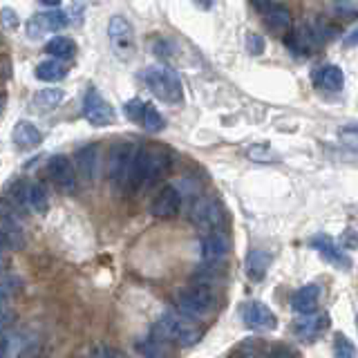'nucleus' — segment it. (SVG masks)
<instances>
[{
  "mask_svg": "<svg viewBox=\"0 0 358 358\" xmlns=\"http://www.w3.org/2000/svg\"><path fill=\"white\" fill-rule=\"evenodd\" d=\"M260 358H294V356H291L289 352H285V350H275V352H268V354H264Z\"/></svg>",
  "mask_w": 358,
  "mask_h": 358,
  "instance_id": "4c0bfd02",
  "label": "nucleus"
},
{
  "mask_svg": "<svg viewBox=\"0 0 358 358\" xmlns=\"http://www.w3.org/2000/svg\"><path fill=\"white\" fill-rule=\"evenodd\" d=\"M7 249V246H5V242H3V238H0V253H3Z\"/></svg>",
  "mask_w": 358,
  "mask_h": 358,
  "instance_id": "c03bdc74",
  "label": "nucleus"
},
{
  "mask_svg": "<svg viewBox=\"0 0 358 358\" xmlns=\"http://www.w3.org/2000/svg\"><path fill=\"white\" fill-rule=\"evenodd\" d=\"M320 43V34L313 31L311 27H300L291 34L289 38V48L296 50V52H302V54H311L313 50L318 48Z\"/></svg>",
  "mask_w": 358,
  "mask_h": 358,
  "instance_id": "a211bd4d",
  "label": "nucleus"
},
{
  "mask_svg": "<svg viewBox=\"0 0 358 358\" xmlns=\"http://www.w3.org/2000/svg\"><path fill=\"white\" fill-rule=\"evenodd\" d=\"M262 20L268 29H275V31H285L291 25V14L285 5H280L278 0H271V3H262Z\"/></svg>",
  "mask_w": 358,
  "mask_h": 358,
  "instance_id": "dca6fc26",
  "label": "nucleus"
},
{
  "mask_svg": "<svg viewBox=\"0 0 358 358\" xmlns=\"http://www.w3.org/2000/svg\"><path fill=\"white\" fill-rule=\"evenodd\" d=\"M67 27V14L61 9H52V11H43L27 20V36L29 38H41L43 34H52V31H61Z\"/></svg>",
  "mask_w": 358,
  "mask_h": 358,
  "instance_id": "1a4fd4ad",
  "label": "nucleus"
},
{
  "mask_svg": "<svg viewBox=\"0 0 358 358\" xmlns=\"http://www.w3.org/2000/svg\"><path fill=\"white\" fill-rule=\"evenodd\" d=\"M175 307L188 320H199V318H206L213 311V307H215V296H213V291L204 285L184 287L175 294Z\"/></svg>",
  "mask_w": 358,
  "mask_h": 358,
  "instance_id": "f03ea898",
  "label": "nucleus"
},
{
  "mask_svg": "<svg viewBox=\"0 0 358 358\" xmlns=\"http://www.w3.org/2000/svg\"><path fill=\"white\" fill-rule=\"evenodd\" d=\"M179 208H182V195H179V190L175 186L162 188L159 193H157V197L152 199V204H150V213L155 217H159V220L175 217L179 213Z\"/></svg>",
  "mask_w": 358,
  "mask_h": 358,
  "instance_id": "9b49d317",
  "label": "nucleus"
},
{
  "mask_svg": "<svg viewBox=\"0 0 358 358\" xmlns=\"http://www.w3.org/2000/svg\"><path fill=\"white\" fill-rule=\"evenodd\" d=\"M0 20H3V25H5L7 29H16V27L20 25L18 14H16L14 9H9V7H5L3 11H0Z\"/></svg>",
  "mask_w": 358,
  "mask_h": 358,
  "instance_id": "72a5a7b5",
  "label": "nucleus"
},
{
  "mask_svg": "<svg viewBox=\"0 0 358 358\" xmlns=\"http://www.w3.org/2000/svg\"><path fill=\"white\" fill-rule=\"evenodd\" d=\"M268 266H271V253H266L262 249H253L249 257H246V275H249V280H253V282L264 280Z\"/></svg>",
  "mask_w": 358,
  "mask_h": 358,
  "instance_id": "f3484780",
  "label": "nucleus"
},
{
  "mask_svg": "<svg viewBox=\"0 0 358 358\" xmlns=\"http://www.w3.org/2000/svg\"><path fill=\"white\" fill-rule=\"evenodd\" d=\"M249 159L268 164V162L275 159V152L268 148V145H253V148H249Z\"/></svg>",
  "mask_w": 358,
  "mask_h": 358,
  "instance_id": "2f4dec72",
  "label": "nucleus"
},
{
  "mask_svg": "<svg viewBox=\"0 0 358 358\" xmlns=\"http://www.w3.org/2000/svg\"><path fill=\"white\" fill-rule=\"evenodd\" d=\"M227 253H229V240L224 238L222 233L210 231L199 240V257L206 264H215V262L224 260Z\"/></svg>",
  "mask_w": 358,
  "mask_h": 358,
  "instance_id": "f8f14e48",
  "label": "nucleus"
},
{
  "mask_svg": "<svg viewBox=\"0 0 358 358\" xmlns=\"http://www.w3.org/2000/svg\"><path fill=\"white\" fill-rule=\"evenodd\" d=\"M343 81H345V76L341 72V67H336V65H324L316 74V83L324 90H329V92H338L343 87Z\"/></svg>",
  "mask_w": 358,
  "mask_h": 358,
  "instance_id": "393cba45",
  "label": "nucleus"
},
{
  "mask_svg": "<svg viewBox=\"0 0 358 358\" xmlns=\"http://www.w3.org/2000/svg\"><path fill=\"white\" fill-rule=\"evenodd\" d=\"M143 110H145V103L141 99H130L123 103V115H126L130 121L139 123V126H141V119H143Z\"/></svg>",
  "mask_w": 358,
  "mask_h": 358,
  "instance_id": "c756f323",
  "label": "nucleus"
},
{
  "mask_svg": "<svg viewBox=\"0 0 358 358\" xmlns=\"http://www.w3.org/2000/svg\"><path fill=\"white\" fill-rule=\"evenodd\" d=\"M7 347H9L7 338H5L3 334H0V358H7Z\"/></svg>",
  "mask_w": 358,
  "mask_h": 358,
  "instance_id": "ea45409f",
  "label": "nucleus"
},
{
  "mask_svg": "<svg viewBox=\"0 0 358 358\" xmlns=\"http://www.w3.org/2000/svg\"><path fill=\"white\" fill-rule=\"evenodd\" d=\"M152 334L168 341L171 345H193L199 336V331L188 322V318L177 316V313H164L152 324Z\"/></svg>",
  "mask_w": 358,
  "mask_h": 358,
  "instance_id": "7ed1b4c3",
  "label": "nucleus"
},
{
  "mask_svg": "<svg viewBox=\"0 0 358 358\" xmlns=\"http://www.w3.org/2000/svg\"><path fill=\"white\" fill-rule=\"evenodd\" d=\"M242 320L253 331H273L278 327L275 313L264 302H249L242 311Z\"/></svg>",
  "mask_w": 358,
  "mask_h": 358,
  "instance_id": "9d476101",
  "label": "nucleus"
},
{
  "mask_svg": "<svg viewBox=\"0 0 358 358\" xmlns=\"http://www.w3.org/2000/svg\"><path fill=\"white\" fill-rule=\"evenodd\" d=\"M65 99V92L59 87H50V90H41L31 96V110L36 112H50L54 108H59V103Z\"/></svg>",
  "mask_w": 358,
  "mask_h": 358,
  "instance_id": "4be33fe9",
  "label": "nucleus"
},
{
  "mask_svg": "<svg viewBox=\"0 0 358 358\" xmlns=\"http://www.w3.org/2000/svg\"><path fill=\"white\" fill-rule=\"evenodd\" d=\"M48 175L52 184L61 190L63 195H72L76 190V171L72 162L65 155H54L48 162Z\"/></svg>",
  "mask_w": 358,
  "mask_h": 358,
  "instance_id": "0eeeda50",
  "label": "nucleus"
},
{
  "mask_svg": "<svg viewBox=\"0 0 358 358\" xmlns=\"http://www.w3.org/2000/svg\"><path fill=\"white\" fill-rule=\"evenodd\" d=\"M11 141H14V145L18 150H34L41 145L43 134L36 126H34V123L18 121L14 126V130H11Z\"/></svg>",
  "mask_w": 358,
  "mask_h": 358,
  "instance_id": "2eb2a0df",
  "label": "nucleus"
},
{
  "mask_svg": "<svg viewBox=\"0 0 358 358\" xmlns=\"http://www.w3.org/2000/svg\"><path fill=\"white\" fill-rule=\"evenodd\" d=\"M112 358H128V356L121 354V352H112Z\"/></svg>",
  "mask_w": 358,
  "mask_h": 358,
  "instance_id": "37998d69",
  "label": "nucleus"
},
{
  "mask_svg": "<svg viewBox=\"0 0 358 358\" xmlns=\"http://www.w3.org/2000/svg\"><path fill=\"white\" fill-rule=\"evenodd\" d=\"M137 150H139V145H134V143H117L115 148L110 150L108 171H110V182L117 188H128Z\"/></svg>",
  "mask_w": 358,
  "mask_h": 358,
  "instance_id": "20e7f679",
  "label": "nucleus"
},
{
  "mask_svg": "<svg viewBox=\"0 0 358 358\" xmlns=\"http://www.w3.org/2000/svg\"><path fill=\"white\" fill-rule=\"evenodd\" d=\"M38 81H45V83H59L67 76V67L65 63H61L59 59H48V61H41L36 65V70H34Z\"/></svg>",
  "mask_w": 358,
  "mask_h": 358,
  "instance_id": "412c9836",
  "label": "nucleus"
},
{
  "mask_svg": "<svg viewBox=\"0 0 358 358\" xmlns=\"http://www.w3.org/2000/svg\"><path fill=\"white\" fill-rule=\"evenodd\" d=\"M143 78H145V83H148L150 92L159 101H164V103L179 106L184 101V87L173 67L152 65L143 72Z\"/></svg>",
  "mask_w": 358,
  "mask_h": 358,
  "instance_id": "f257e3e1",
  "label": "nucleus"
},
{
  "mask_svg": "<svg viewBox=\"0 0 358 358\" xmlns=\"http://www.w3.org/2000/svg\"><path fill=\"white\" fill-rule=\"evenodd\" d=\"M148 166H150V150L148 148H139L137 157H134L130 182H128L130 190H137V188L145 186V179H148Z\"/></svg>",
  "mask_w": 358,
  "mask_h": 358,
  "instance_id": "6ab92c4d",
  "label": "nucleus"
},
{
  "mask_svg": "<svg viewBox=\"0 0 358 358\" xmlns=\"http://www.w3.org/2000/svg\"><path fill=\"white\" fill-rule=\"evenodd\" d=\"M341 143L347 145V148L358 150V123H352V126H345L338 130Z\"/></svg>",
  "mask_w": 358,
  "mask_h": 358,
  "instance_id": "7c9ffc66",
  "label": "nucleus"
},
{
  "mask_svg": "<svg viewBox=\"0 0 358 358\" xmlns=\"http://www.w3.org/2000/svg\"><path fill=\"white\" fill-rule=\"evenodd\" d=\"M193 3H195L197 7H201V9H210L213 0H193Z\"/></svg>",
  "mask_w": 358,
  "mask_h": 358,
  "instance_id": "a19ab883",
  "label": "nucleus"
},
{
  "mask_svg": "<svg viewBox=\"0 0 358 358\" xmlns=\"http://www.w3.org/2000/svg\"><path fill=\"white\" fill-rule=\"evenodd\" d=\"M231 358H240V356H231Z\"/></svg>",
  "mask_w": 358,
  "mask_h": 358,
  "instance_id": "49530a36",
  "label": "nucleus"
},
{
  "mask_svg": "<svg viewBox=\"0 0 358 358\" xmlns=\"http://www.w3.org/2000/svg\"><path fill=\"white\" fill-rule=\"evenodd\" d=\"M190 222L195 224L199 231H215L222 222V206L217 199L213 197H201L197 199L193 208H190Z\"/></svg>",
  "mask_w": 358,
  "mask_h": 358,
  "instance_id": "6e6552de",
  "label": "nucleus"
},
{
  "mask_svg": "<svg viewBox=\"0 0 358 358\" xmlns=\"http://www.w3.org/2000/svg\"><path fill=\"white\" fill-rule=\"evenodd\" d=\"M94 358H112V350H108V347H99L94 352Z\"/></svg>",
  "mask_w": 358,
  "mask_h": 358,
  "instance_id": "58836bf2",
  "label": "nucleus"
},
{
  "mask_svg": "<svg viewBox=\"0 0 358 358\" xmlns=\"http://www.w3.org/2000/svg\"><path fill=\"white\" fill-rule=\"evenodd\" d=\"M246 50H249L251 54H262L264 52V38L260 36V34H249V36H246Z\"/></svg>",
  "mask_w": 358,
  "mask_h": 358,
  "instance_id": "f704fd0d",
  "label": "nucleus"
},
{
  "mask_svg": "<svg viewBox=\"0 0 358 358\" xmlns=\"http://www.w3.org/2000/svg\"><path fill=\"white\" fill-rule=\"evenodd\" d=\"M318 300H320V287L318 285H305L291 296V309H294L296 313H300V316L316 313Z\"/></svg>",
  "mask_w": 358,
  "mask_h": 358,
  "instance_id": "4468645a",
  "label": "nucleus"
},
{
  "mask_svg": "<svg viewBox=\"0 0 358 358\" xmlns=\"http://www.w3.org/2000/svg\"><path fill=\"white\" fill-rule=\"evenodd\" d=\"M141 128L148 130V132H162L166 128V121L159 115V110H157L155 106H150V103H145L143 119H141Z\"/></svg>",
  "mask_w": 358,
  "mask_h": 358,
  "instance_id": "cd10ccee",
  "label": "nucleus"
},
{
  "mask_svg": "<svg viewBox=\"0 0 358 358\" xmlns=\"http://www.w3.org/2000/svg\"><path fill=\"white\" fill-rule=\"evenodd\" d=\"M309 244L324 257V260L331 262L334 266H338V268H350L352 266L350 257H347L341 246H336V242L331 238H327V235H316V238H313Z\"/></svg>",
  "mask_w": 358,
  "mask_h": 358,
  "instance_id": "ddd939ff",
  "label": "nucleus"
},
{
  "mask_svg": "<svg viewBox=\"0 0 358 358\" xmlns=\"http://www.w3.org/2000/svg\"><path fill=\"white\" fill-rule=\"evenodd\" d=\"M38 3L45 7H56V5H61V0H38Z\"/></svg>",
  "mask_w": 358,
  "mask_h": 358,
  "instance_id": "79ce46f5",
  "label": "nucleus"
},
{
  "mask_svg": "<svg viewBox=\"0 0 358 358\" xmlns=\"http://www.w3.org/2000/svg\"><path fill=\"white\" fill-rule=\"evenodd\" d=\"M25 208H29L31 213H38V215H45L50 208V199L45 188L38 182H29L25 186Z\"/></svg>",
  "mask_w": 358,
  "mask_h": 358,
  "instance_id": "aec40b11",
  "label": "nucleus"
},
{
  "mask_svg": "<svg viewBox=\"0 0 358 358\" xmlns=\"http://www.w3.org/2000/svg\"><path fill=\"white\" fill-rule=\"evenodd\" d=\"M168 347H171V343L159 338V336H155L152 331H150L148 338L137 343V350L143 358H164L168 354Z\"/></svg>",
  "mask_w": 358,
  "mask_h": 358,
  "instance_id": "b1692460",
  "label": "nucleus"
},
{
  "mask_svg": "<svg viewBox=\"0 0 358 358\" xmlns=\"http://www.w3.org/2000/svg\"><path fill=\"white\" fill-rule=\"evenodd\" d=\"M343 45H345V48H356V45H358V25H356V27H352L350 31L345 34Z\"/></svg>",
  "mask_w": 358,
  "mask_h": 358,
  "instance_id": "c9c22d12",
  "label": "nucleus"
},
{
  "mask_svg": "<svg viewBox=\"0 0 358 358\" xmlns=\"http://www.w3.org/2000/svg\"><path fill=\"white\" fill-rule=\"evenodd\" d=\"M108 38L119 61H130L134 54V29L123 16H112L108 22Z\"/></svg>",
  "mask_w": 358,
  "mask_h": 358,
  "instance_id": "39448f33",
  "label": "nucleus"
},
{
  "mask_svg": "<svg viewBox=\"0 0 358 358\" xmlns=\"http://www.w3.org/2000/svg\"><path fill=\"white\" fill-rule=\"evenodd\" d=\"M343 242H345V246H350V249H354V246H358V233H356V231H347V233L343 235Z\"/></svg>",
  "mask_w": 358,
  "mask_h": 358,
  "instance_id": "e433bc0d",
  "label": "nucleus"
},
{
  "mask_svg": "<svg viewBox=\"0 0 358 358\" xmlns=\"http://www.w3.org/2000/svg\"><path fill=\"white\" fill-rule=\"evenodd\" d=\"M83 117L96 128H103L115 123V110L108 101L101 96L96 87H87V92L83 96Z\"/></svg>",
  "mask_w": 358,
  "mask_h": 358,
  "instance_id": "423d86ee",
  "label": "nucleus"
},
{
  "mask_svg": "<svg viewBox=\"0 0 358 358\" xmlns=\"http://www.w3.org/2000/svg\"><path fill=\"white\" fill-rule=\"evenodd\" d=\"M334 354L336 358H356V347L354 343L343 334H336L334 338Z\"/></svg>",
  "mask_w": 358,
  "mask_h": 358,
  "instance_id": "c85d7f7f",
  "label": "nucleus"
},
{
  "mask_svg": "<svg viewBox=\"0 0 358 358\" xmlns=\"http://www.w3.org/2000/svg\"><path fill=\"white\" fill-rule=\"evenodd\" d=\"M45 52H48L52 59H72L76 52V45L67 36H54L52 41H48V45H45Z\"/></svg>",
  "mask_w": 358,
  "mask_h": 358,
  "instance_id": "bb28decb",
  "label": "nucleus"
},
{
  "mask_svg": "<svg viewBox=\"0 0 358 358\" xmlns=\"http://www.w3.org/2000/svg\"><path fill=\"white\" fill-rule=\"evenodd\" d=\"M76 166H78V173H81L87 182L94 177L96 173V145H85L76 152Z\"/></svg>",
  "mask_w": 358,
  "mask_h": 358,
  "instance_id": "a878e982",
  "label": "nucleus"
},
{
  "mask_svg": "<svg viewBox=\"0 0 358 358\" xmlns=\"http://www.w3.org/2000/svg\"><path fill=\"white\" fill-rule=\"evenodd\" d=\"M0 110H3V99H0Z\"/></svg>",
  "mask_w": 358,
  "mask_h": 358,
  "instance_id": "a18cd8bd",
  "label": "nucleus"
},
{
  "mask_svg": "<svg viewBox=\"0 0 358 358\" xmlns=\"http://www.w3.org/2000/svg\"><path fill=\"white\" fill-rule=\"evenodd\" d=\"M324 324H327V318L324 316H318V313H307V316H302L298 322H296V331L302 338H316V336L324 329Z\"/></svg>",
  "mask_w": 358,
  "mask_h": 358,
  "instance_id": "5701e85b",
  "label": "nucleus"
},
{
  "mask_svg": "<svg viewBox=\"0 0 358 358\" xmlns=\"http://www.w3.org/2000/svg\"><path fill=\"white\" fill-rule=\"evenodd\" d=\"M334 9L343 16L358 14V0H334Z\"/></svg>",
  "mask_w": 358,
  "mask_h": 358,
  "instance_id": "473e14b6",
  "label": "nucleus"
}]
</instances>
